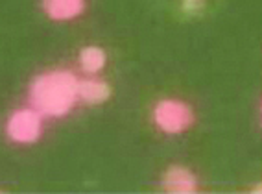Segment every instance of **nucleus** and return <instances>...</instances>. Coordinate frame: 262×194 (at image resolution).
I'll use <instances>...</instances> for the list:
<instances>
[{
    "instance_id": "39448f33",
    "label": "nucleus",
    "mask_w": 262,
    "mask_h": 194,
    "mask_svg": "<svg viewBox=\"0 0 262 194\" xmlns=\"http://www.w3.org/2000/svg\"><path fill=\"white\" fill-rule=\"evenodd\" d=\"M42 10L52 20L67 23L83 13L85 0H42Z\"/></svg>"
},
{
    "instance_id": "20e7f679",
    "label": "nucleus",
    "mask_w": 262,
    "mask_h": 194,
    "mask_svg": "<svg viewBox=\"0 0 262 194\" xmlns=\"http://www.w3.org/2000/svg\"><path fill=\"white\" fill-rule=\"evenodd\" d=\"M161 187L170 194H194L200 190V181L194 170L183 165H172L164 170Z\"/></svg>"
},
{
    "instance_id": "7ed1b4c3",
    "label": "nucleus",
    "mask_w": 262,
    "mask_h": 194,
    "mask_svg": "<svg viewBox=\"0 0 262 194\" xmlns=\"http://www.w3.org/2000/svg\"><path fill=\"white\" fill-rule=\"evenodd\" d=\"M6 133L13 142L19 144H32L42 133V115L35 107L17 109L6 126Z\"/></svg>"
},
{
    "instance_id": "6e6552de",
    "label": "nucleus",
    "mask_w": 262,
    "mask_h": 194,
    "mask_svg": "<svg viewBox=\"0 0 262 194\" xmlns=\"http://www.w3.org/2000/svg\"><path fill=\"white\" fill-rule=\"evenodd\" d=\"M181 10L187 15H198L203 10V0H183Z\"/></svg>"
},
{
    "instance_id": "0eeeda50",
    "label": "nucleus",
    "mask_w": 262,
    "mask_h": 194,
    "mask_svg": "<svg viewBox=\"0 0 262 194\" xmlns=\"http://www.w3.org/2000/svg\"><path fill=\"white\" fill-rule=\"evenodd\" d=\"M107 63V56L100 47H85L81 48L80 56H78V65L85 74L94 76L103 71V67Z\"/></svg>"
},
{
    "instance_id": "9d476101",
    "label": "nucleus",
    "mask_w": 262,
    "mask_h": 194,
    "mask_svg": "<svg viewBox=\"0 0 262 194\" xmlns=\"http://www.w3.org/2000/svg\"><path fill=\"white\" fill-rule=\"evenodd\" d=\"M260 115H262V104H260Z\"/></svg>"
},
{
    "instance_id": "423d86ee",
    "label": "nucleus",
    "mask_w": 262,
    "mask_h": 194,
    "mask_svg": "<svg viewBox=\"0 0 262 194\" xmlns=\"http://www.w3.org/2000/svg\"><path fill=\"white\" fill-rule=\"evenodd\" d=\"M78 96H80L81 102L89 105H98L103 104L105 100L111 96V87L105 80H100V78H85L80 80V85H78Z\"/></svg>"
},
{
    "instance_id": "f03ea898",
    "label": "nucleus",
    "mask_w": 262,
    "mask_h": 194,
    "mask_svg": "<svg viewBox=\"0 0 262 194\" xmlns=\"http://www.w3.org/2000/svg\"><path fill=\"white\" fill-rule=\"evenodd\" d=\"M196 120L194 109L185 100L163 98L154 105V124L166 135H179L187 132Z\"/></svg>"
},
{
    "instance_id": "1a4fd4ad",
    "label": "nucleus",
    "mask_w": 262,
    "mask_h": 194,
    "mask_svg": "<svg viewBox=\"0 0 262 194\" xmlns=\"http://www.w3.org/2000/svg\"><path fill=\"white\" fill-rule=\"evenodd\" d=\"M251 192H255V194H262V181H260V183L255 185V187H253Z\"/></svg>"
},
{
    "instance_id": "f257e3e1",
    "label": "nucleus",
    "mask_w": 262,
    "mask_h": 194,
    "mask_svg": "<svg viewBox=\"0 0 262 194\" xmlns=\"http://www.w3.org/2000/svg\"><path fill=\"white\" fill-rule=\"evenodd\" d=\"M78 85H80V80L71 71L56 69V71L42 72L30 85V104L42 117H50V119L65 117L80 100Z\"/></svg>"
}]
</instances>
